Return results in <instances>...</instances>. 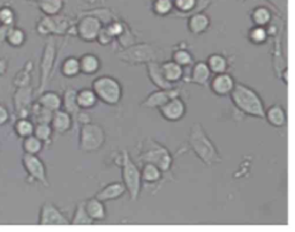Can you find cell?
Listing matches in <instances>:
<instances>
[{
    "instance_id": "obj_1",
    "label": "cell",
    "mask_w": 295,
    "mask_h": 232,
    "mask_svg": "<svg viewBox=\"0 0 295 232\" xmlns=\"http://www.w3.org/2000/svg\"><path fill=\"white\" fill-rule=\"evenodd\" d=\"M229 97H231L233 105L243 114L264 119V102L254 88L245 85V83L237 82Z\"/></svg>"
},
{
    "instance_id": "obj_2",
    "label": "cell",
    "mask_w": 295,
    "mask_h": 232,
    "mask_svg": "<svg viewBox=\"0 0 295 232\" xmlns=\"http://www.w3.org/2000/svg\"><path fill=\"white\" fill-rule=\"evenodd\" d=\"M188 146L195 152L198 159H200V161L207 166L221 163L223 161V157L219 154L217 147L214 146V143L200 123L191 125L188 137Z\"/></svg>"
},
{
    "instance_id": "obj_3",
    "label": "cell",
    "mask_w": 295,
    "mask_h": 232,
    "mask_svg": "<svg viewBox=\"0 0 295 232\" xmlns=\"http://www.w3.org/2000/svg\"><path fill=\"white\" fill-rule=\"evenodd\" d=\"M141 163H152L157 165L163 171L164 175H170L173 163H174V156L171 154L168 148L165 147L153 139H147L144 145L137 156Z\"/></svg>"
},
{
    "instance_id": "obj_4",
    "label": "cell",
    "mask_w": 295,
    "mask_h": 232,
    "mask_svg": "<svg viewBox=\"0 0 295 232\" xmlns=\"http://www.w3.org/2000/svg\"><path fill=\"white\" fill-rule=\"evenodd\" d=\"M120 166H121V177L123 184L125 185L126 191L129 194L132 201L137 200L142 189V178L141 168L132 160L127 150H123L120 155Z\"/></svg>"
},
{
    "instance_id": "obj_5",
    "label": "cell",
    "mask_w": 295,
    "mask_h": 232,
    "mask_svg": "<svg viewBox=\"0 0 295 232\" xmlns=\"http://www.w3.org/2000/svg\"><path fill=\"white\" fill-rule=\"evenodd\" d=\"M91 89L98 101L106 105H118L123 100V86L118 79L109 74L96 78L91 83Z\"/></svg>"
},
{
    "instance_id": "obj_6",
    "label": "cell",
    "mask_w": 295,
    "mask_h": 232,
    "mask_svg": "<svg viewBox=\"0 0 295 232\" xmlns=\"http://www.w3.org/2000/svg\"><path fill=\"white\" fill-rule=\"evenodd\" d=\"M162 55L161 50L150 43H137L127 46L119 51L118 59L128 65L148 64L150 62H158Z\"/></svg>"
},
{
    "instance_id": "obj_7",
    "label": "cell",
    "mask_w": 295,
    "mask_h": 232,
    "mask_svg": "<svg viewBox=\"0 0 295 232\" xmlns=\"http://www.w3.org/2000/svg\"><path fill=\"white\" fill-rule=\"evenodd\" d=\"M106 134L104 128L97 123H88L81 125L78 134V148L82 152L91 154L96 152L105 145Z\"/></svg>"
},
{
    "instance_id": "obj_8",
    "label": "cell",
    "mask_w": 295,
    "mask_h": 232,
    "mask_svg": "<svg viewBox=\"0 0 295 232\" xmlns=\"http://www.w3.org/2000/svg\"><path fill=\"white\" fill-rule=\"evenodd\" d=\"M55 57H57V46H55L54 40L50 38L44 45L43 53H42L41 58V64H40L41 76H40L38 94H41L42 91H44L45 87L48 86L55 64Z\"/></svg>"
},
{
    "instance_id": "obj_9",
    "label": "cell",
    "mask_w": 295,
    "mask_h": 232,
    "mask_svg": "<svg viewBox=\"0 0 295 232\" xmlns=\"http://www.w3.org/2000/svg\"><path fill=\"white\" fill-rule=\"evenodd\" d=\"M22 165L28 175L29 183H40L45 187H49L48 171L44 162L38 155L23 154Z\"/></svg>"
},
{
    "instance_id": "obj_10",
    "label": "cell",
    "mask_w": 295,
    "mask_h": 232,
    "mask_svg": "<svg viewBox=\"0 0 295 232\" xmlns=\"http://www.w3.org/2000/svg\"><path fill=\"white\" fill-rule=\"evenodd\" d=\"M69 21L64 15H54L46 16L44 15L36 25V31L41 36H50V35H65L69 31Z\"/></svg>"
},
{
    "instance_id": "obj_11",
    "label": "cell",
    "mask_w": 295,
    "mask_h": 232,
    "mask_svg": "<svg viewBox=\"0 0 295 232\" xmlns=\"http://www.w3.org/2000/svg\"><path fill=\"white\" fill-rule=\"evenodd\" d=\"M103 22L93 14L89 13L80 18L77 25L75 26L76 36L83 42H95L101 29L103 28Z\"/></svg>"
},
{
    "instance_id": "obj_12",
    "label": "cell",
    "mask_w": 295,
    "mask_h": 232,
    "mask_svg": "<svg viewBox=\"0 0 295 232\" xmlns=\"http://www.w3.org/2000/svg\"><path fill=\"white\" fill-rule=\"evenodd\" d=\"M40 225H69V220L60 208L51 201H45L41 206L38 214Z\"/></svg>"
},
{
    "instance_id": "obj_13",
    "label": "cell",
    "mask_w": 295,
    "mask_h": 232,
    "mask_svg": "<svg viewBox=\"0 0 295 232\" xmlns=\"http://www.w3.org/2000/svg\"><path fill=\"white\" fill-rule=\"evenodd\" d=\"M162 117L170 123H176L185 117L187 112L186 102L181 99V96L173 97L167 101L165 104L158 109Z\"/></svg>"
},
{
    "instance_id": "obj_14",
    "label": "cell",
    "mask_w": 295,
    "mask_h": 232,
    "mask_svg": "<svg viewBox=\"0 0 295 232\" xmlns=\"http://www.w3.org/2000/svg\"><path fill=\"white\" fill-rule=\"evenodd\" d=\"M235 79L233 78L231 74L225 72V73H219V74H212L211 79L209 81V87L210 90H211L216 96H229L232 90L235 87Z\"/></svg>"
},
{
    "instance_id": "obj_15",
    "label": "cell",
    "mask_w": 295,
    "mask_h": 232,
    "mask_svg": "<svg viewBox=\"0 0 295 232\" xmlns=\"http://www.w3.org/2000/svg\"><path fill=\"white\" fill-rule=\"evenodd\" d=\"M178 96H181L180 88L173 87L170 89H157L146 97V100L141 103V106L146 109H159L167 101Z\"/></svg>"
},
{
    "instance_id": "obj_16",
    "label": "cell",
    "mask_w": 295,
    "mask_h": 232,
    "mask_svg": "<svg viewBox=\"0 0 295 232\" xmlns=\"http://www.w3.org/2000/svg\"><path fill=\"white\" fill-rule=\"evenodd\" d=\"M14 106L18 118H28L30 115V108L32 102V89L30 86L20 87L13 96Z\"/></svg>"
},
{
    "instance_id": "obj_17",
    "label": "cell",
    "mask_w": 295,
    "mask_h": 232,
    "mask_svg": "<svg viewBox=\"0 0 295 232\" xmlns=\"http://www.w3.org/2000/svg\"><path fill=\"white\" fill-rule=\"evenodd\" d=\"M50 125L54 133L63 136V134L69 132L73 128L74 118L71 113L67 112V111L60 109L53 112Z\"/></svg>"
},
{
    "instance_id": "obj_18",
    "label": "cell",
    "mask_w": 295,
    "mask_h": 232,
    "mask_svg": "<svg viewBox=\"0 0 295 232\" xmlns=\"http://www.w3.org/2000/svg\"><path fill=\"white\" fill-rule=\"evenodd\" d=\"M211 26V20H210V16L207 13H204L202 11L195 12L191 14L188 18V22H187V28L190 34L193 35H202L204 32H207L208 29Z\"/></svg>"
},
{
    "instance_id": "obj_19",
    "label": "cell",
    "mask_w": 295,
    "mask_h": 232,
    "mask_svg": "<svg viewBox=\"0 0 295 232\" xmlns=\"http://www.w3.org/2000/svg\"><path fill=\"white\" fill-rule=\"evenodd\" d=\"M264 119L271 126L276 128H282L287 124V113L284 106L279 103L270 105L268 109L265 108Z\"/></svg>"
},
{
    "instance_id": "obj_20",
    "label": "cell",
    "mask_w": 295,
    "mask_h": 232,
    "mask_svg": "<svg viewBox=\"0 0 295 232\" xmlns=\"http://www.w3.org/2000/svg\"><path fill=\"white\" fill-rule=\"evenodd\" d=\"M211 76L212 73L210 71L207 62L201 60V62H196L191 65L188 81L198 86H207Z\"/></svg>"
},
{
    "instance_id": "obj_21",
    "label": "cell",
    "mask_w": 295,
    "mask_h": 232,
    "mask_svg": "<svg viewBox=\"0 0 295 232\" xmlns=\"http://www.w3.org/2000/svg\"><path fill=\"white\" fill-rule=\"evenodd\" d=\"M126 193H127V191H126V187L123 182H113L107 184L105 187H103L101 191H98L95 194V197L100 199L101 201L106 202L123 198Z\"/></svg>"
},
{
    "instance_id": "obj_22",
    "label": "cell",
    "mask_w": 295,
    "mask_h": 232,
    "mask_svg": "<svg viewBox=\"0 0 295 232\" xmlns=\"http://www.w3.org/2000/svg\"><path fill=\"white\" fill-rule=\"evenodd\" d=\"M84 208H86L87 214L93 222H103L106 220L107 210L105 202L101 201L96 197L84 200Z\"/></svg>"
},
{
    "instance_id": "obj_23",
    "label": "cell",
    "mask_w": 295,
    "mask_h": 232,
    "mask_svg": "<svg viewBox=\"0 0 295 232\" xmlns=\"http://www.w3.org/2000/svg\"><path fill=\"white\" fill-rule=\"evenodd\" d=\"M147 72L150 81L157 89H170V88L175 87L174 85L168 82L165 76L163 75L161 69V63L159 62H150L147 64Z\"/></svg>"
},
{
    "instance_id": "obj_24",
    "label": "cell",
    "mask_w": 295,
    "mask_h": 232,
    "mask_svg": "<svg viewBox=\"0 0 295 232\" xmlns=\"http://www.w3.org/2000/svg\"><path fill=\"white\" fill-rule=\"evenodd\" d=\"M161 69L166 80L174 86L185 78V68L173 62L172 59L161 63Z\"/></svg>"
},
{
    "instance_id": "obj_25",
    "label": "cell",
    "mask_w": 295,
    "mask_h": 232,
    "mask_svg": "<svg viewBox=\"0 0 295 232\" xmlns=\"http://www.w3.org/2000/svg\"><path fill=\"white\" fill-rule=\"evenodd\" d=\"M80 69L84 75H95L102 68V60L95 53H84L78 58Z\"/></svg>"
},
{
    "instance_id": "obj_26",
    "label": "cell",
    "mask_w": 295,
    "mask_h": 232,
    "mask_svg": "<svg viewBox=\"0 0 295 232\" xmlns=\"http://www.w3.org/2000/svg\"><path fill=\"white\" fill-rule=\"evenodd\" d=\"M250 20L254 26L268 27L273 21L272 11L265 5H260L251 9Z\"/></svg>"
},
{
    "instance_id": "obj_27",
    "label": "cell",
    "mask_w": 295,
    "mask_h": 232,
    "mask_svg": "<svg viewBox=\"0 0 295 232\" xmlns=\"http://www.w3.org/2000/svg\"><path fill=\"white\" fill-rule=\"evenodd\" d=\"M37 103L41 106H43L46 110L54 112V111L62 109V96L55 91H42L38 99H37Z\"/></svg>"
},
{
    "instance_id": "obj_28",
    "label": "cell",
    "mask_w": 295,
    "mask_h": 232,
    "mask_svg": "<svg viewBox=\"0 0 295 232\" xmlns=\"http://www.w3.org/2000/svg\"><path fill=\"white\" fill-rule=\"evenodd\" d=\"M76 103L81 110H90L97 105L98 99L91 88H82L76 91Z\"/></svg>"
},
{
    "instance_id": "obj_29",
    "label": "cell",
    "mask_w": 295,
    "mask_h": 232,
    "mask_svg": "<svg viewBox=\"0 0 295 232\" xmlns=\"http://www.w3.org/2000/svg\"><path fill=\"white\" fill-rule=\"evenodd\" d=\"M164 177L163 171L157 165L152 163H143L141 168L142 183L148 185H154L161 182Z\"/></svg>"
},
{
    "instance_id": "obj_30",
    "label": "cell",
    "mask_w": 295,
    "mask_h": 232,
    "mask_svg": "<svg viewBox=\"0 0 295 232\" xmlns=\"http://www.w3.org/2000/svg\"><path fill=\"white\" fill-rule=\"evenodd\" d=\"M76 91L77 90L74 89V88H66L64 91V95L62 96V109L73 115L74 122L76 114L81 111L76 103Z\"/></svg>"
},
{
    "instance_id": "obj_31",
    "label": "cell",
    "mask_w": 295,
    "mask_h": 232,
    "mask_svg": "<svg viewBox=\"0 0 295 232\" xmlns=\"http://www.w3.org/2000/svg\"><path fill=\"white\" fill-rule=\"evenodd\" d=\"M64 5V0H37V6L46 16L58 15L63 11Z\"/></svg>"
},
{
    "instance_id": "obj_32",
    "label": "cell",
    "mask_w": 295,
    "mask_h": 232,
    "mask_svg": "<svg viewBox=\"0 0 295 232\" xmlns=\"http://www.w3.org/2000/svg\"><path fill=\"white\" fill-rule=\"evenodd\" d=\"M60 72H62L65 78H75L81 74V69H80V62L78 58L74 57V55H68L65 58L60 66Z\"/></svg>"
},
{
    "instance_id": "obj_33",
    "label": "cell",
    "mask_w": 295,
    "mask_h": 232,
    "mask_svg": "<svg viewBox=\"0 0 295 232\" xmlns=\"http://www.w3.org/2000/svg\"><path fill=\"white\" fill-rule=\"evenodd\" d=\"M207 64L212 74H219L227 72L229 63L227 58L221 53H212L209 55Z\"/></svg>"
},
{
    "instance_id": "obj_34",
    "label": "cell",
    "mask_w": 295,
    "mask_h": 232,
    "mask_svg": "<svg viewBox=\"0 0 295 232\" xmlns=\"http://www.w3.org/2000/svg\"><path fill=\"white\" fill-rule=\"evenodd\" d=\"M269 31L266 27L252 26L248 31V40L254 45H263L269 40Z\"/></svg>"
},
{
    "instance_id": "obj_35",
    "label": "cell",
    "mask_w": 295,
    "mask_h": 232,
    "mask_svg": "<svg viewBox=\"0 0 295 232\" xmlns=\"http://www.w3.org/2000/svg\"><path fill=\"white\" fill-rule=\"evenodd\" d=\"M69 223L72 225H91L95 223L87 214L86 208H84V201H80L75 207L74 215L72 220H69Z\"/></svg>"
},
{
    "instance_id": "obj_36",
    "label": "cell",
    "mask_w": 295,
    "mask_h": 232,
    "mask_svg": "<svg viewBox=\"0 0 295 232\" xmlns=\"http://www.w3.org/2000/svg\"><path fill=\"white\" fill-rule=\"evenodd\" d=\"M27 35L26 31L18 27H11L8 30L6 42L12 48H21L26 43Z\"/></svg>"
},
{
    "instance_id": "obj_37",
    "label": "cell",
    "mask_w": 295,
    "mask_h": 232,
    "mask_svg": "<svg viewBox=\"0 0 295 232\" xmlns=\"http://www.w3.org/2000/svg\"><path fill=\"white\" fill-rule=\"evenodd\" d=\"M35 123L28 118H18L14 124V132L21 139H25L34 134Z\"/></svg>"
},
{
    "instance_id": "obj_38",
    "label": "cell",
    "mask_w": 295,
    "mask_h": 232,
    "mask_svg": "<svg viewBox=\"0 0 295 232\" xmlns=\"http://www.w3.org/2000/svg\"><path fill=\"white\" fill-rule=\"evenodd\" d=\"M44 143L42 142L36 136H29L23 139L22 142V149L25 151V154L30 155H38L40 152L43 150Z\"/></svg>"
},
{
    "instance_id": "obj_39",
    "label": "cell",
    "mask_w": 295,
    "mask_h": 232,
    "mask_svg": "<svg viewBox=\"0 0 295 232\" xmlns=\"http://www.w3.org/2000/svg\"><path fill=\"white\" fill-rule=\"evenodd\" d=\"M172 60L181 67H188L194 64V55L185 48H178L173 51L172 53Z\"/></svg>"
},
{
    "instance_id": "obj_40",
    "label": "cell",
    "mask_w": 295,
    "mask_h": 232,
    "mask_svg": "<svg viewBox=\"0 0 295 232\" xmlns=\"http://www.w3.org/2000/svg\"><path fill=\"white\" fill-rule=\"evenodd\" d=\"M30 114L32 115V122L35 124H41V123H46L50 124L51 118H52L53 112L46 110L43 106H41L38 103L32 104L30 108Z\"/></svg>"
},
{
    "instance_id": "obj_41",
    "label": "cell",
    "mask_w": 295,
    "mask_h": 232,
    "mask_svg": "<svg viewBox=\"0 0 295 232\" xmlns=\"http://www.w3.org/2000/svg\"><path fill=\"white\" fill-rule=\"evenodd\" d=\"M53 129L51 127L50 124L46 123H41V124H35V129H34V136H36L40 140L44 143V146H49L51 142H52V137H53Z\"/></svg>"
},
{
    "instance_id": "obj_42",
    "label": "cell",
    "mask_w": 295,
    "mask_h": 232,
    "mask_svg": "<svg viewBox=\"0 0 295 232\" xmlns=\"http://www.w3.org/2000/svg\"><path fill=\"white\" fill-rule=\"evenodd\" d=\"M174 12H178L181 15L193 14V11L199 8V0H173Z\"/></svg>"
},
{
    "instance_id": "obj_43",
    "label": "cell",
    "mask_w": 295,
    "mask_h": 232,
    "mask_svg": "<svg viewBox=\"0 0 295 232\" xmlns=\"http://www.w3.org/2000/svg\"><path fill=\"white\" fill-rule=\"evenodd\" d=\"M152 12L157 16H167L174 12L173 0H153Z\"/></svg>"
},
{
    "instance_id": "obj_44",
    "label": "cell",
    "mask_w": 295,
    "mask_h": 232,
    "mask_svg": "<svg viewBox=\"0 0 295 232\" xmlns=\"http://www.w3.org/2000/svg\"><path fill=\"white\" fill-rule=\"evenodd\" d=\"M16 20L15 11L8 5H4L0 7V25L13 27Z\"/></svg>"
},
{
    "instance_id": "obj_45",
    "label": "cell",
    "mask_w": 295,
    "mask_h": 232,
    "mask_svg": "<svg viewBox=\"0 0 295 232\" xmlns=\"http://www.w3.org/2000/svg\"><path fill=\"white\" fill-rule=\"evenodd\" d=\"M104 27L107 30V32H109V34L113 37L114 40H118L119 37L124 34L126 28H127V26H126L125 23L120 20H112Z\"/></svg>"
},
{
    "instance_id": "obj_46",
    "label": "cell",
    "mask_w": 295,
    "mask_h": 232,
    "mask_svg": "<svg viewBox=\"0 0 295 232\" xmlns=\"http://www.w3.org/2000/svg\"><path fill=\"white\" fill-rule=\"evenodd\" d=\"M32 67H23L20 72L16 74L15 79H14L13 82L15 83V86L17 88L20 87H27V86H30V69Z\"/></svg>"
},
{
    "instance_id": "obj_47",
    "label": "cell",
    "mask_w": 295,
    "mask_h": 232,
    "mask_svg": "<svg viewBox=\"0 0 295 232\" xmlns=\"http://www.w3.org/2000/svg\"><path fill=\"white\" fill-rule=\"evenodd\" d=\"M265 2H269V4L272 5V6L277 9L280 15H287L288 12V0H265Z\"/></svg>"
},
{
    "instance_id": "obj_48",
    "label": "cell",
    "mask_w": 295,
    "mask_h": 232,
    "mask_svg": "<svg viewBox=\"0 0 295 232\" xmlns=\"http://www.w3.org/2000/svg\"><path fill=\"white\" fill-rule=\"evenodd\" d=\"M113 37H112L109 32H107V30L105 29V27L103 26V28L101 29L100 31V34H98L97 36V38L96 41L100 43V45L102 46H109L112 44V42H113Z\"/></svg>"
},
{
    "instance_id": "obj_49",
    "label": "cell",
    "mask_w": 295,
    "mask_h": 232,
    "mask_svg": "<svg viewBox=\"0 0 295 232\" xmlns=\"http://www.w3.org/2000/svg\"><path fill=\"white\" fill-rule=\"evenodd\" d=\"M75 122H77L81 125H83V124L90 123V122H92V120H91L90 114H89L88 112H86V110H81L76 114V117H75Z\"/></svg>"
},
{
    "instance_id": "obj_50",
    "label": "cell",
    "mask_w": 295,
    "mask_h": 232,
    "mask_svg": "<svg viewBox=\"0 0 295 232\" xmlns=\"http://www.w3.org/2000/svg\"><path fill=\"white\" fill-rule=\"evenodd\" d=\"M9 112L7 108L3 104H0V126H3V125L7 124L8 120H9Z\"/></svg>"
},
{
    "instance_id": "obj_51",
    "label": "cell",
    "mask_w": 295,
    "mask_h": 232,
    "mask_svg": "<svg viewBox=\"0 0 295 232\" xmlns=\"http://www.w3.org/2000/svg\"><path fill=\"white\" fill-rule=\"evenodd\" d=\"M9 28H11L9 26L0 25V44H3L4 42H6V37H7Z\"/></svg>"
},
{
    "instance_id": "obj_52",
    "label": "cell",
    "mask_w": 295,
    "mask_h": 232,
    "mask_svg": "<svg viewBox=\"0 0 295 232\" xmlns=\"http://www.w3.org/2000/svg\"><path fill=\"white\" fill-rule=\"evenodd\" d=\"M7 68H8L7 59L0 58V76L4 75V74L7 72Z\"/></svg>"
},
{
    "instance_id": "obj_53",
    "label": "cell",
    "mask_w": 295,
    "mask_h": 232,
    "mask_svg": "<svg viewBox=\"0 0 295 232\" xmlns=\"http://www.w3.org/2000/svg\"><path fill=\"white\" fill-rule=\"evenodd\" d=\"M279 76L282 78V80H283V82L285 83V85H288V67L286 66V67H284L283 69H282V72H280V74H279Z\"/></svg>"
}]
</instances>
